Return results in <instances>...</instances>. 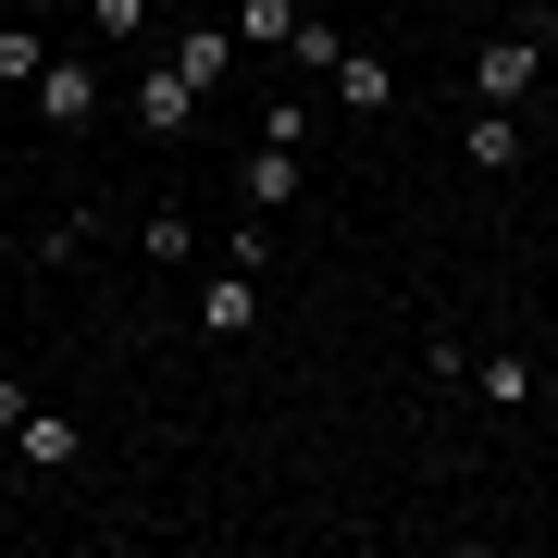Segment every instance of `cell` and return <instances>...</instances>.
Returning a JSON list of instances; mask_svg holds the SVG:
<instances>
[{"instance_id": "1", "label": "cell", "mask_w": 558, "mask_h": 558, "mask_svg": "<svg viewBox=\"0 0 558 558\" xmlns=\"http://www.w3.org/2000/svg\"><path fill=\"white\" fill-rule=\"evenodd\" d=\"M546 87V13H521V25H497V38L472 50V100H497V112H521Z\"/></svg>"}, {"instance_id": "2", "label": "cell", "mask_w": 558, "mask_h": 558, "mask_svg": "<svg viewBox=\"0 0 558 558\" xmlns=\"http://www.w3.org/2000/svg\"><path fill=\"white\" fill-rule=\"evenodd\" d=\"M38 124H62V137L100 124V62H87V50H50L38 62Z\"/></svg>"}, {"instance_id": "3", "label": "cell", "mask_w": 558, "mask_h": 558, "mask_svg": "<svg viewBox=\"0 0 558 558\" xmlns=\"http://www.w3.org/2000/svg\"><path fill=\"white\" fill-rule=\"evenodd\" d=\"M124 112H137V137H199V87H186L174 62H149V75H137V100H124Z\"/></svg>"}, {"instance_id": "4", "label": "cell", "mask_w": 558, "mask_h": 558, "mask_svg": "<svg viewBox=\"0 0 558 558\" xmlns=\"http://www.w3.org/2000/svg\"><path fill=\"white\" fill-rule=\"evenodd\" d=\"M199 336H211V348H236V336H260V274H236V260H223V274L199 286Z\"/></svg>"}, {"instance_id": "5", "label": "cell", "mask_w": 558, "mask_h": 558, "mask_svg": "<svg viewBox=\"0 0 558 558\" xmlns=\"http://www.w3.org/2000/svg\"><path fill=\"white\" fill-rule=\"evenodd\" d=\"M323 87H336V112H398V62H385V50H336Z\"/></svg>"}, {"instance_id": "6", "label": "cell", "mask_w": 558, "mask_h": 558, "mask_svg": "<svg viewBox=\"0 0 558 558\" xmlns=\"http://www.w3.org/2000/svg\"><path fill=\"white\" fill-rule=\"evenodd\" d=\"M299 161H311V149H274V137H248V174H236V211H299Z\"/></svg>"}, {"instance_id": "7", "label": "cell", "mask_w": 558, "mask_h": 558, "mask_svg": "<svg viewBox=\"0 0 558 558\" xmlns=\"http://www.w3.org/2000/svg\"><path fill=\"white\" fill-rule=\"evenodd\" d=\"M161 62H174V75H186V87L211 100V87L236 75V25H174V50H161Z\"/></svg>"}, {"instance_id": "8", "label": "cell", "mask_w": 558, "mask_h": 558, "mask_svg": "<svg viewBox=\"0 0 558 558\" xmlns=\"http://www.w3.org/2000/svg\"><path fill=\"white\" fill-rule=\"evenodd\" d=\"M459 161H472V174H521V112L484 100L472 124H459Z\"/></svg>"}, {"instance_id": "9", "label": "cell", "mask_w": 558, "mask_h": 558, "mask_svg": "<svg viewBox=\"0 0 558 558\" xmlns=\"http://www.w3.org/2000/svg\"><path fill=\"white\" fill-rule=\"evenodd\" d=\"M13 447H25V472H75V459H87V435H75L62 410H25V422H13Z\"/></svg>"}, {"instance_id": "10", "label": "cell", "mask_w": 558, "mask_h": 558, "mask_svg": "<svg viewBox=\"0 0 558 558\" xmlns=\"http://www.w3.org/2000/svg\"><path fill=\"white\" fill-rule=\"evenodd\" d=\"M472 385H484V398H497V410H521V422H558V398H546V385H534V360H509V348L484 360Z\"/></svg>"}, {"instance_id": "11", "label": "cell", "mask_w": 558, "mask_h": 558, "mask_svg": "<svg viewBox=\"0 0 558 558\" xmlns=\"http://www.w3.org/2000/svg\"><path fill=\"white\" fill-rule=\"evenodd\" d=\"M223 25H236V50H286L299 38V0H236Z\"/></svg>"}, {"instance_id": "12", "label": "cell", "mask_w": 558, "mask_h": 558, "mask_svg": "<svg viewBox=\"0 0 558 558\" xmlns=\"http://www.w3.org/2000/svg\"><path fill=\"white\" fill-rule=\"evenodd\" d=\"M137 248H149V260H186V248H199V211H174V199L137 211Z\"/></svg>"}, {"instance_id": "13", "label": "cell", "mask_w": 558, "mask_h": 558, "mask_svg": "<svg viewBox=\"0 0 558 558\" xmlns=\"http://www.w3.org/2000/svg\"><path fill=\"white\" fill-rule=\"evenodd\" d=\"M223 260H236V274H274V260H286L274 211H236V236H223Z\"/></svg>"}, {"instance_id": "14", "label": "cell", "mask_w": 558, "mask_h": 558, "mask_svg": "<svg viewBox=\"0 0 558 558\" xmlns=\"http://www.w3.org/2000/svg\"><path fill=\"white\" fill-rule=\"evenodd\" d=\"M38 62H50L38 25H0V87H38Z\"/></svg>"}, {"instance_id": "15", "label": "cell", "mask_w": 558, "mask_h": 558, "mask_svg": "<svg viewBox=\"0 0 558 558\" xmlns=\"http://www.w3.org/2000/svg\"><path fill=\"white\" fill-rule=\"evenodd\" d=\"M87 25H100V50H124V38H149V0H87Z\"/></svg>"}, {"instance_id": "16", "label": "cell", "mask_w": 558, "mask_h": 558, "mask_svg": "<svg viewBox=\"0 0 558 558\" xmlns=\"http://www.w3.org/2000/svg\"><path fill=\"white\" fill-rule=\"evenodd\" d=\"M546 75H558V25H546Z\"/></svg>"}]
</instances>
